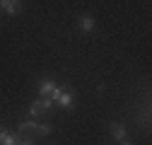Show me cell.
Returning a JSON list of instances; mask_svg holds the SVG:
<instances>
[{"label":"cell","mask_w":152,"mask_h":145,"mask_svg":"<svg viewBox=\"0 0 152 145\" xmlns=\"http://www.w3.org/2000/svg\"><path fill=\"white\" fill-rule=\"evenodd\" d=\"M17 131L20 133H34V135H51L53 133V128H51V123H39V121H20L17 123Z\"/></svg>","instance_id":"1"},{"label":"cell","mask_w":152,"mask_h":145,"mask_svg":"<svg viewBox=\"0 0 152 145\" xmlns=\"http://www.w3.org/2000/svg\"><path fill=\"white\" fill-rule=\"evenodd\" d=\"M53 104H56V102H53L51 97H39L36 102L29 104V116H31V119H39L41 114H48V109H51Z\"/></svg>","instance_id":"2"},{"label":"cell","mask_w":152,"mask_h":145,"mask_svg":"<svg viewBox=\"0 0 152 145\" xmlns=\"http://www.w3.org/2000/svg\"><path fill=\"white\" fill-rule=\"evenodd\" d=\"M53 102L58 104V106H63V109H70L72 102H75V89L72 87H61L58 92L53 94Z\"/></svg>","instance_id":"3"},{"label":"cell","mask_w":152,"mask_h":145,"mask_svg":"<svg viewBox=\"0 0 152 145\" xmlns=\"http://www.w3.org/2000/svg\"><path fill=\"white\" fill-rule=\"evenodd\" d=\"M36 89H39V97H51L53 99V94L58 92V82H56L53 78H44V80H39V85H36Z\"/></svg>","instance_id":"4"},{"label":"cell","mask_w":152,"mask_h":145,"mask_svg":"<svg viewBox=\"0 0 152 145\" xmlns=\"http://www.w3.org/2000/svg\"><path fill=\"white\" fill-rule=\"evenodd\" d=\"M109 135H111V140L121 143V140H126V138H128V131H126V126H123V123L113 121V123H109Z\"/></svg>","instance_id":"5"},{"label":"cell","mask_w":152,"mask_h":145,"mask_svg":"<svg viewBox=\"0 0 152 145\" xmlns=\"http://www.w3.org/2000/svg\"><path fill=\"white\" fill-rule=\"evenodd\" d=\"M77 24H80V29H82L85 34H89V31H94V27H97V20H94L92 15H80Z\"/></svg>","instance_id":"6"},{"label":"cell","mask_w":152,"mask_h":145,"mask_svg":"<svg viewBox=\"0 0 152 145\" xmlns=\"http://www.w3.org/2000/svg\"><path fill=\"white\" fill-rule=\"evenodd\" d=\"M0 7H3L7 15H17L20 7H22V3H20V0H0Z\"/></svg>","instance_id":"7"},{"label":"cell","mask_w":152,"mask_h":145,"mask_svg":"<svg viewBox=\"0 0 152 145\" xmlns=\"http://www.w3.org/2000/svg\"><path fill=\"white\" fill-rule=\"evenodd\" d=\"M17 143H20V135L7 133L5 128H0V145H17Z\"/></svg>","instance_id":"8"},{"label":"cell","mask_w":152,"mask_h":145,"mask_svg":"<svg viewBox=\"0 0 152 145\" xmlns=\"http://www.w3.org/2000/svg\"><path fill=\"white\" fill-rule=\"evenodd\" d=\"M121 145H133V140H128V138H126V140H121Z\"/></svg>","instance_id":"9"}]
</instances>
